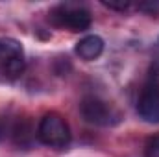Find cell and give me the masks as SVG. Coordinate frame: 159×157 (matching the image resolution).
Returning a JSON list of instances; mask_svg holds the SVG:
<instances>
[{
  "label": "cell",
  "instance_id": "obj_10",
  "mask_svg": "<svg viewBox=\"0 0 159 157\" xmlns=\"http://www.w3.org/2000/svg\"><path fill=\"white\" fill-rule=\"evenodd\" d=\"M2 131H4V129H2V124H0V139H2Z\"/></svg>",
  "mask_w": 159,
  "mask_h": 157
},
{
  "label": "cell",
  "instance_id": "obj_5",
  "mask_svg": "<svg viewBox=\"0 0 159 157\" xmlns=\"http://www.w3.org/2000/svg\"><path fill=\"white\" fill-rule=\"evenodd\" d=\"M137 113L144 122L157 124L159 122V87L148 85L143 89L139 102H137Z\"/></svg>",
  "mask_w": 159,
  "mask_h": 157
},
{
  "label": "cell",
  "instance_id": "obj_9",
  "mask_svg": "<svg viewBox=\"0 0 159 157\" xmlns=\"http://www.w3.org/2000/svg\"><path fill=\"white\" fill-rule=\"evenodd\" d=\"M106 7H109V9H117V11H126V9H129V2H102Z\"/></svg>",
  "mask_w": 159,
  "mask_h": 157
},
{
  "label": "cell",
  "instance_id": "obj_8",
  "mask_svg": "<svg viewBox=\"0 0 159 157\" xmlns=\"http://www.w3.org/2000/svg\"><path fill=\"white\" fill-rule=\"evenodd\" d=\"M144 155L146 157H159V133L157 135H154V137L148 141Z\"/></svg>",
  "mask_w": 159,
  "mask_h": 157
},
{
  "label": "cell",
  "instance_id": "obj_3",
  "mask_svg": "<svg viewBox=\"0 0 159 157\" xmlns=\"http://www.w3.org/2000/svg\"><path fill=\"white\" fill-rule=\"evenodd\" d=\"M50 19L56 26L69 28L70 32H83L91 26V13L80 6H57L52 9Z\"/></svg>",
  "mask_w": 159,
  "mask_h": 157
},
{
  "label": "cell",
  "instance_id": "obj_1",
  "mask_svg": "<svg viewBox=\"0 0 159 157\" xmlns=\"http://www.w3.org/2000/svg\"><path fill=\"white\" fill-rule=\"evenodd\" d=\"M37 139L50 148H65L70 142V128L57 113H46L39 120Z\"/></svg>",
  "mask_w": 159,
  "mask_h": 157
},
{
  "label": "cell",
  "instance_id": "obj_4",
  "mask_svg": "<svg viewBox=\"0 0 159 157\" xmlns=\"http://www.w3.org/2000/svg\"><path fill=\"white\" fill-rule=\"evenodd\" d=\"M0 69L6 76L17 78L24 70V52L17 39H0Z\"/></svg>",
  "mask_w": 159,
  "mask_h": 157
},
{
  "label": "cell",
  "instance_id": "obj_6",
  "mask_svg": "<svg viewBox=\"0 0 159 157\" xmlns=\"http://www.w3.org/2000/svg\"><path fill=\"white\" fill-rule=\"evenodd\" d=\"M104 52V39L100 35H85L76 43V54L83 61H94Z\"/></svg>",
  "mask_w": 159,
  "mask_h": 157
},
{
  "label": "cell",
  "instance_id": "obj_2",
  "mask_svg": "<svg viewBox=\"0 0 159 157\" xmlns=\"http://www.w3.org/2000/svg\"><path fill=\"white\" fill-rule=\"evenodd\" d=\"M80 113L85 122L93 126H111L120 120L119 111H115L107 102L98 96H87L80 104Z\"/></svg>",
  "mask_w": 159,
  "mask_h": 157
},
{
  "label": "cell",
  "instance_id": "obj_7",
  "mask_svg": "<svg viewBox=\"0 0 159 157\" xmlns=\"http://www.w3.org/2000/svg\"><path fill=\"white\" fill-rule=\"evenodd\" d=\"M15 141L19 144H30V141H32V129L28 128V124H22V122L17 124V128H15Z\"/></svg>",
  "mask_w": 159,
  "mask_h": 157
}]
</instances>
